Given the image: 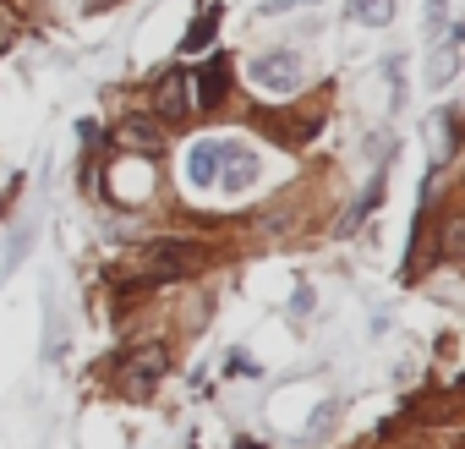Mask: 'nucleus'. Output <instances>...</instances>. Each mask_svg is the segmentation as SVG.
Returning <instances> with one entry per match:
<instances>
[{"instance_id": "f257e3e1", "label": "nucleus", "mask_w": 465, "mask_h": 449, "mask_svg": "<svg viewBox=\"0 0 465 449\" xmlns=\"http://www.w3.org/2000/svg\"><path fill=\"white\" fill-rule=\"evenodd\" d=\"M203 247L197 242H175V236H164V242H148L143 247V264H148V280H175V274H192V269H203Z\"/></svg>"}, {"instance_id": "f03ea898", "label": "nucleus", "mask_w": 465, "mask_h": 449, "mask_svg": "<svg viewBox=\"0 0 465 449\" xmlns=\"http://www.w3.org/2000/svg\"><path fill=\"white\" fill-rule=\"evenodd\" d=\"M110 373H115V384H121L126 394H148V389L159 384V373H164V351H159V345H137V351L115 356Z\"/></svg>"}, {"instance_id": "7ed1b4c3", "label": "nucleus", "mask_w": 465, "mask_h": 449, "mask_svg": "<svg viewBox=\"0 0 465 449\" xmlns=\"http://www.w3.org/2000/svg\"><path fill=\"white\" fill-rule=\"evenodd\" d=\"M252 83H258L263 94H296V83H302V55H296V50H263V55L252 61Z\"/></svg>"}, {"instance_id": "20e7f679", "label": "nucleus", "mask_w": 465, "mask_h": 449, "mask_svg": "<svg viewBox=\"0 0 465 449\" xmlns=\"http://www.w3.org/2000/svg\"><path fill=\"white\" fill-rule=\"evenodd\" d=\"M153 110H159L170 126H181L186 110H192V77H186V72H159V77H153Z\"/></svg>"}, {"instance_id": "39448f33", "label": "nucleus", "mask_w": 465, "mask_h": 449, "mask_svg": "<svg viewBox=\"0 0 465 449\" xmlns=\"http://www.w3.org/2000/svg\"><path fill=\"white\" fill-rule=\"evenodd\" d=\"M224 148L230 143H192L186 148V181L192 186H213L219 181V165H224Z\"/></svg>"}, {"instance_id": "423d86ee", "label": "nucleus", "mask_w": 465, "mask_h": 449, "mask_svg": "<svg viewBox=\"0 0 465 449\" xmlns=\"http://www.w3.org/2000/svg\"><path fill=\"white\" fill-rule=\"evenodd\" d=\"M224 165H230V170L219 175L224 192H247V186H252V175H258V154H247V148L230 143V148H224Z\"/></svg>"}, {"instance_id": "0eeeda50", "label": "nucleus", "mask_w": 465, "mask_h": 449, "mask_svg": "<svg viewBox=\"0 0 465 449\" xmlns=\"http://www.w3.org/2000/svg\"><path fill=\"white\" fill-rule=\"evenodd\" d=\"M454 66H460V28H443V34H438V50H432V61H427V83H449Z\"/></svg>"}, {"instance_id": "6e6552de", "label": "nucleus", "mask_w": 465, "mask_h": 449, "mask_svg": "<svg viewBox=\"0 0 465 449\" xmlns=\"http://www.w3.org/2000/svg\"><path fill=\"white\" fill-rule=\"evenodd\" d=\"M224 88H230V61H224V55H213V61L203 66V77H197V105H203V110H213V105L224 99Z\"/></svg>"}, {"instance_id": "1a4fd4ad", "label": "nucleus", "mask_w": 465, "mask_h": 449, "mask_svg": "<svg viewBox=\"0 0 465 449\" xmlns=\"http://www.w3.org/2000/svg\"><path fill=\"white\" fill-rule=\"evenodd\" d=\"M378 203H383V170H378V175L367 181V192H361V197L351 203V214L340 219V236H351V231H361V224H367V214H372Z\"/></svg>"}, {"instance_id": "9d476101", "label": "nucleus", "mask_w": 465, "mask_h": 449, "mask_svg": "<svg viewBox=\"0 0 465 449\" xmlns=\"http://www.w3.org/2000/svg\"><path fill=\"white\" fill-rule=\"evenodd\" d=\"M345 17L351 23H367V28H383L394 17V0H345Z\"/></svg>"}, {"instance_id": "9b49d317", "label": "nucleus", "mask_w": 465, "mask_h": 449, "mask_svg": "<svg viewBox=\"0 0 465 449\" xmlns=\"http://www.w3.org/2000/svg\"><path fill=\"white\" fill-rule=\"evenodd\" d=\"M213 28H219V6H208V12H203V17H197L192 28H186V39H181V50H186V55H197V50H208V45H213Z\"/></svg>"}, {"instance_id": "f8f14e48", "label": "nucleus", "mask_w": 465, "mask_h": 449, "mask_svg": "<svg viewBox=\"0 0 465 449\" xmlns=\"http://www.w3.org/2000/svg\"><path fill=\"white\" fill-rule=\"evenodd\" d=\"M454 121H460L454 110H443V115H438V165H443V159L454 154V143H460V126H454Z\"/></svg>"}, {"instance_id": "ddd939ff", "label": "nucleus", "mask_w": 465, "mask_h": 449, "mask_svg": "<svg viewBox=\"0 0 465 449\" xmlns=\"http://www.w3.org/2000/svg\"><path fill=\"white\" fill-rule=\"evenodd\" d=\"M334 416H340V405H334V400H323V405H318V411H312V422H307V438H323V433H329V422H334Z\"/></svg>"}, {"instance_id": "4468645a", "label": "nucleus", "mask_w": 465, "mask_h": 449, "mask_svg": "<svg viewBox=\"0 0 465 449\" xmlns=\"http://www.w3.org/2000/svg\"><path fill=\"white\" fill-rule=\"evenodd\" d=\"M449 28V0H427V34H443Z\"/></svg>"}, {"instance_id": "2eb2a0df", "label": "nucleus", "mask_w": 465, "mask_h": 449, "mask_svg": "<svg viewBox=\"0 0 465 449\" xmlns=\"http://www.w3.org/2000/svg\"><path fill=\"white\" fill-rule=\"evenodd\" d=\"M126 137H132V143H143V148H153V143H159L153 121H126Z\"/></svg>"}, {"instance_id": "dca6fc26", "label": "nucleus", "mask_w": 465, "mask_h": 449, "mask_svg": "<svg viewBox=\"0 0 465 449\" xmlns=\"http://www.w3.org/2000/svg\"><path fill=\"white\" fill-rule=\"evenodd\" d=\"M291 313H296V318H307V313H312V291H307V285H296V296H291Z\"/></svg>"}, {"instance_id": "f3484780", "label": "nucleus", "mask_w": 465, "mask_h": 449, "mask_svg": "<svg viewBox=\"0 0 465 449\" xmlns=\"http://www.w3.org/2000/svg\"><path fill=\"white\" fill-rule=\"evenodd\" d=\"M291 6H312V0H269L263 12H269V17H280V12H291Z\"/></svg>"}, {"instance_id": "a211bd4d", "label": "nucleus", "mask_w": 465, "mask_h": 449, "mask_svg": "<svg viewBox=\"0 0 465 449\" xmlns=\"http://www.w3.org/2000/svg\"><path fill=\"white\" fill-rule=\"evenodd\" d=\"M104 6H110V0H94V12H104Z\"/></svg>"}]
</instances>
